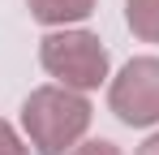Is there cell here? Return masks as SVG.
<instances>
[{"label":"cell","mask_w":159,"mask_h":155,"mask_svg":"<svg viewBox=\"0 0 159 155\" xmlns=\"http://www.w3.org/2000/svg\"><path fill=\"white\" fill-rule=\"evenodd\" d=\"M95 108L82 91H69L60 82L48 86H34L26 99H22V129H26V142L39 155H69L86 138Z\"/></svg>","instance_id":"obj_1"},{"label":"cell","mask_w":159,"mask_h":155,"mask_svg":"<svg viewBox=\"0 0 159 155\" xmlns=\"http://www.w3.org/2000/svg\"><path fill=\"white\" fill-rule=\"evenodd\" d=\"M39 65L69 91H95L107 82L112 69V56H107L103 39L90 35V30H48L43 43H39Z\"/></svg>","instance_id":"obj_2"},{"label":"cell","mask_w":159,"mask_h":155,"mask_svg":"<svg viewBox=\"0 0 159 155\" xmlns=\"http://www.w3.org/2000/svg\"><path fill=\"white\" fill-rule=\"evenodd\" d=\"M107 108L129 129L159 125V56H133L107 86Z\"/></svg>","instance_id":"obj_3"},{"label":"cell","mask_w":159,"mask_h":155,"mask_svg":"<svg viewBox=\"0 0 159 155\" xmlns=\"http://www.w3.org/2000/svg\"><path fill=\"white\" fill-rule=\"evenodd\" d=\"M26 9H30L34 22L52 26V30H65L73 22H86L95 13V0H26Z\"/></svg>","instance_id":"obj_4"},{"label":"cell","mask_w":159,"mask_h":155,"mask_svg":"<svg viewBox=\"0 0 159 155\" xmlns=\"http://www.w3.org/2000/svg\"><path fill=\"white\" fill-rule=\"evenodd\" d=\"M125 26L133 30V39L159 43V0H125Z\"/></svg>","instance_id":"obj_5"},{"label":"cell","mask_w":159,"mask_h":155,"mask_svg":"<svg viewBox=\"0 0 159 155\" xmlns=\"http://www.w3.org/2000/svg\"><path fill=\"white\" fill-rule=\"evenodd\" d=\"M0 155H30V147L22 142V134L0 116Z\"/></svg>","instance_id":"obj_6"},{"label":"cell","mask_w":159,"mask_h":155,"mask_svg":"<svg viewBox=\"0 0 159 155\" xmlns=\"http://www.w3.org/2000/svg\"><path fill=\"white\" fill-rule=\"evenodd\" d=\"M69 155H125L116 142H107V138H90V142H78Z\"/></svg>","instance_id":"obj_7"},{"label":"cell","mask_w":159,"mask_h":155,"mask_svg":"<svg viewBox=\"0 0 159 155\" xmlns=\"http://www.w3.org/2000/svg\"><path fill=\"white\" fill-rule=\"evenodd\" d=\"M138 155H159V129L146 138V142H142V147H138Z\"/></svg>","instance_id":"obj_8"}]
</instances>
